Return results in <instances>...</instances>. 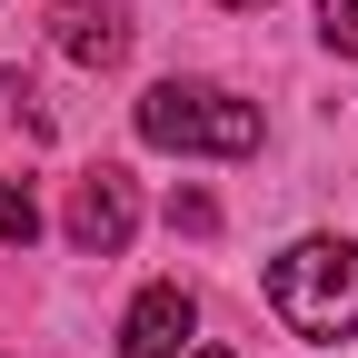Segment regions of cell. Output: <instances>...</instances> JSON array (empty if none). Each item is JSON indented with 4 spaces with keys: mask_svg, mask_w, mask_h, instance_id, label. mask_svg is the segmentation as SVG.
<instances>
[{
    "mask_svg": "<svg viewBox=\"0 0 358 358\" xmlns=\"http://www.w3.org/2000/svg\"><path fill=\"white\" fill-rule=\"evenodd\" d=\"M319 40L338 60H358V0H319Z\"/></svg>",
    "mask_w": 358,
    "mask_h": 358,
    "instance_id": "7",
    "label": "cell"
},
{
    "mask_svg": "<svg viewBox=\"0 0 358 358\" xmlns=\"http://www.w3.org/2000/svg\"><path fill=\"white\" fill-rule=\"evenodd\" d=\"M189 329H199L189 289H179V279H159V289H140V299H129V319H120V358H189Z\"/></svg>",
    "mask_w": 358,
    "mask_h": 358,
    "instance_id": "4",
    "label": "cell"
},
{
    "mask_svg": "<svg viewBox=\"0 0 358 358\" xmlns=\"http://www.w3.org/2000/svg\"><path fill=\"white\" fill-rule=\"evenodd\" d=\"M0 239H10V249L40 239V209H30V189H10V179H0Z\"/></svg>",
    "mask_w": 358,
    "mask_h": 358,
    "instance_id": "6",
    "label": "cell"
},
{
    "mask_svg": "<svg viewBox=\"0 0 358 358\" xmlns=\"http://www.w3.org/2000/svg\"><path fill=\"white\" fill-rule=\"evenodd\" d=\"M189 358H229V348H189Z\"/></svg>",
    "mask_w": 358,
    "mask_h": 358,
    "instance_id": "9",
    "label": "cell"
},
{
    "mask_svg": "<svg viewBox=\"0 0 358 358\" xmlns=\"http://www.w3.org/2000/svg\"><path fill=\"white\" fill-rule=\"evenodd\" d=\"M140 140L179 150V159H249L259 150V110L229 100V90H209V80H159L140 100Z\"/></svg>",
    "mask_w": 358,
    "mask_h": 358,
    "instance_id": "2",
    "label": "cell"
},
{
    "mask_svg": "<svg viewBox=\"0 0 358 358\" xmlns=\"http://www.w3.org/2000/svg\"><path fill=\"white\" fill-rule=\"evenodd\" d=\"M50 40L80 60V70H110L120 50H129V30H120V10H100V0H60L50 10Z\"/></svg>",
    "mask_w": 358,
    "mask_h": 358,
    "instance_id": "5",
    "label": "cell"
},
{
    "mask_svg": "<svg viewBox=\"0 0 358 358\" xmlns=\"http://www.w3.org/2000/svg\"><path fill=\"white\" fill-rule=\"evenodd\" d=\"M219 10H279V0H219Z\"/></svg>",
    "mask_w": 358,
    "mask_h": 358,
    "instance_id": "8",
    "label": "cell"
},
{
    "mask_svg": "<svg viewBox=\"0 0 358 358\" xmlns=\"http://www.w3.org/2000/svg\"><path fill=\"white\" fill-rule=\"evenodd\" d=\"M129 229H140V199H129V179H120V169H90L80 189H70V249L110 259V249H129Z\"/></svg>",
    "mask_w": 358,
    "mask_h": 358,
    "instance_id": "3",
    "label": "cell"
},
{
    "mask_svg": "<svg viewBox=\"0 0 358 358\" xmlns=\"http://www.w3.org/2000/svg\"><path fill=\"white\" fill-rule=\"evenodd\" d=\"M268 308L299 338H358V249L348 239H289L268 259Z\"/></svg>",
    "mask_w": 358,
    "mask_h": 358,
    "instance_id": "1",
    "label": "cell"
}]
</instances>
